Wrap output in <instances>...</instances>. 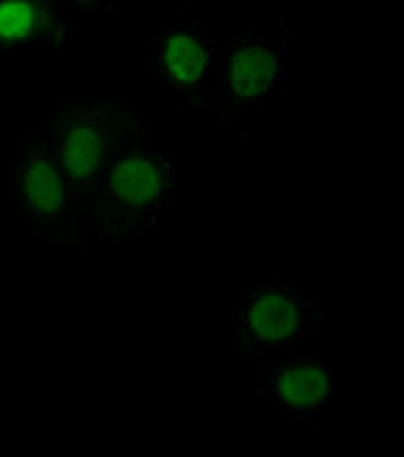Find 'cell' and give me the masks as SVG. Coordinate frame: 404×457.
Masks as SVG:
<instances>
[{"label": "cell", "mask_w": 404, "mask_h": 457, "mask_svg": "<svg viewBox=\"0 0 404 457\" xmlns=\"http://www.w3.org/2000/svg\"><path fill=\"white\" fill-rule=\"evenodd\" d=\"M339 394V381L326 357L294 355L265 361L253 396L294 422H311Z\"/></svg>", "instance_id": "obj_7"}, {"label": "cell", "mask_w": 404, "mask_h": 457, "mask_svg": "<svg viewBox=\"0 0 404 457\" xmlns=\"http://www.w3.org/2000/svg\"><path fill=\"white\" fill-rule=\"evenodd\" d=\"M176 200L174 161L145 116L123 133L92 210V246H123L157 232Z\"/></svg>", "instance_id": "obj_1"}, {"label": "cell", "mask_w": 404, "mask_h": 457, "mask_svg": "<svg viewBox=\"0 0 404 457\" xmlns=\"http://www.w3.org/2000/svg\"><path fill=\"white\" fill-rule=\"evenodd\" d=\"M284 47L270 32L248 29L218 51L212 114L227 126L260 111L280 90Z\"/></svg>", "instance_id": "obj_6"}, {"label": "cell", "mask_w": 404, "mask_h": 457, "mask_svg": "<svg viewBox=\"0 0 404 457\" xmlns=\"http://www.w3.org/2000/svg\"><path fill=\"white\" fill-rule=\"evenodd\" d=\"M218 51V41L190 15L186 3H183L176 19L153 32L147 46V60L183 111L210 112Z\"/></svg>", "instance_id": "obj_5"}, {"label": "cell", "mask_w": 404, "mask_h": 457, "mask_svg": "<svg viewBox=\"0 0 404 457\" xmlns=\"http://www.w3.org/2000/svg\"><path fill=\"white\" fill-rule=\"evenodd\" d=\"M73 23L49 0H0V53L68 51Z\"/></svg>", "instance_id": "obj_8"}, {"label": "cell", "mask_w": 404, "mask_h": 457, "mask_svg": "<svg viewBox=\"0 0 404 457\" xmlns=\"http://www.w3.org/2000/svg\"><path fill=\"white\" fill-rule=\"evenodd\" d=\"M49 3H54L63 10L71 8L82 13H94L104 6V0H49Z\"/></svg>", "instance_id": "obj_9"}, {"label": "cell", "mask_w": 404, "mask_h": 457, "mask_svg": "<svg viewBox=\"0 0 404 457\" xmlns=\"http://www.w3.org/2000/svg\"><path fill=\"white\" fill-rule=\"evenodd\" d=\"M330 325L318 301L282 277H267L243 294L233 325V349L246 361L301 344Z\"/></svg>", "instance_id": "obj_3"}, {"label": "cell", "mask_w": 404, "mask_h": 457, "mask_svg": "<svg viewBox=\"0 0 404 457\" xmlns=\"http://www.w3.org/2000/svg\"><path fill=\"white\" fill-rule=\"evenodd\" d=\"M10 185L15 210L37 241L82 254L68 185L39 123L19 140Z\"/></svg>", "instance_id": "obj_4"}, {"label": "cell", "mask_w": 404, "mask_h": 457, "mask_svg": "<svg viewBox=\"0 0 404 457\" xmlns=\"http://www.w3.org/2000/svg\"><path fill=\"white\" fill-rule=\"evenodd\" d=\"M138 116V107L118 97H80L60 103L39 121L68 185L82 254L94 253L92 210L99 187L123 133Z\"/></svg>", "instance_id": "obj_2"}]
</instances>
